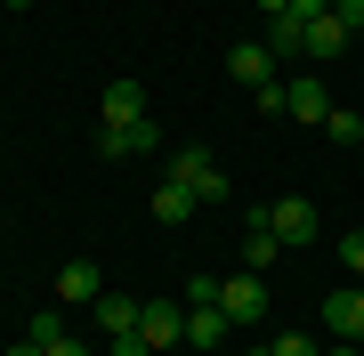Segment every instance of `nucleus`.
<instances>
[{
	"label": "nucleus",
	"instance_id": "nucleus-1",
	"mask_svg": "<svg viewBox=\"0 0 364 356\" xmlns=\"http://www.w3.org/2000/svg\"><path fill=\"white\" fill-rule=\"evenodd\" d=\"M170 178H178L195 203H227V186H235L219 162H210V146H178V154H170Z\"/></svg>",
	"mask_w": 364,
	"mask_h": 356
},
{
	"label": "nucleus",
	"instance_id": "nucleus-2",
	"mask_svg": "<svg viewBox=\"0 0 364 356\" xmlns=\"http://www.w3.org/2000/svg\"><path fill=\"white\" fill-rule=\"evenodd\" d=\"M219 308H227V324H267V276L259 267H235V276H219Z\"/></svg>",
	"mask_w": 364,
	"mask_h": 356
},
{
	"label": "nucleus",
	"instance_id": "nucleus-3",
	"mask_svg": "<svg viewBox=\"0 0 364 356\" xmlns=\"http://www.w3.org/2000/svg\"><path fill=\"white\" fill-rule=\"evenodd\" d=\"M162 130H154V114L146 122H97V154L105 162H138V154H154Z\"/></svg>",
	"mask_w": 364,
	"mask_h": 356
},
{
	"label": "nucleus",
	"instance_id": "nucleus-4",
	"mask_svg": "<svg viewBox=\"0 0 364 356\" xmlns=\"http://www.w3.org/2000/svg\"><path fill=\"white\" fill-rule=\"evenodd\" d=\"M324 340H364V284L324 291Z\"/></svg>",
	"mask_w": 364,
	"mask_h": 356
},
{
	"label": "nucleus",
	"instance_id": "nucleus-5",
	"mask_svg": "<svg viewBox=\"0 0 364 356\" xmlns=\"http://www.w3.org/2000/svg\"><path fill=\"white\" fill-rule=\"evenodd\" d=\"M138 340L154 348V356H162V348H178V340H186V308H170V300H146V308H138Z\"/></svg>",
	"mask_w": 364,
	"mask_h": 356
},
{
	"label": "nucleus",
	"instance_id": "nucleus-6",
	"mask_svg": "<svg viewBox=\"0 0 364 356\" xmlns=\"http://www.w3.org/2000/svg\"><path fill=\"white\" fill-rule=\"evenodd\" d=\"M97 291H105L97 259H65L57 267V308H97Z\"/></svg>",
	"mask_w": 364,
	"mask_h": 356
},
{
	"label": "nucleus",
	"instance_id": "nucleus-7",
	"mask_svg": "<svg viewBox=\"0 0 364 356\" xmlns=\"http://www.w3.org/2000/svg\"><path fill=\"white\" fill-rule=\"evenodd\" d=\"M284 114H299V122H324V114H332L324 73H291V81H284Z\"/></svg>",
	"mask_w": 364,
	"mask_h": 356
},
{
	"label": "nucleus",
	"instance_id": "nucleus-8",
	"mask_svg": "<svg viewBox=\"0 0 364 356\" xmlns=\"http://www.w3.org/2000/svg\"><path fill=\"white\" fill-rule=\"evenodd\" d=\"M267 227L284 235V251H291V243H316V203H299V195L267 203Z\"/></svg>",
	"mask_w": 364,
	"mask_h": 356
},
{
	"label": "nucleus",
	"instance_id": "nucleus-9",
	"mask_svg": "<svg viewBox=\"0 0 364 356\" xmlns=\"http://www.w3.org/2000/svg\"><path fill=\"white\" fill-rule=\"evenodd\" d=\"M227 73L243 81V90H259V81H275V49H267V41H235V49H227Z\"/></svg>",
	"mask_w": 364,
	"mask_h": 356
},
{
	"label": "nucleus",
	"instance_id": "nucleus-10",
	"mask_svg": "<svg viewBox=\"0 0 364 356\" xmlns=\"http://www.w3.org/2000/svg\"><path fill=\"white\" fill-rule=\"evenodd\" d=\"M105 122H146V81H130V73H122V81H105V106H97Z\"/></svg>",
	"mask_w": 364,
	"mask_h": 356
},
{
	"label": "nucleus",
	"instance_id": "nucleus-11",
	"mask_svg": "<svg viewBox=\"0 0 364 356\" xmlns=\"http://www.w3.org/2000/svg\"><path fill=\"white\" fill-rule=\"evenodd\" d=\"M138 308H146V300H130V291H97V324H105V340L138 332Z\"/></svg>",
	"mask_w": 364,
	"mask_h": 356
},
{
	"label": "nucleus",
	"instance_id": "nucleus-12",
	"mask_svg": "<svg viewBox=\"0 0 364 356\" xmlns=\"http://www.w3.org/2000/svg\"><path fill=\"white\" fill-rule=\"evenodd\" d=\"M259 41H267L275 57H308V25H299L291 9H284V16H267V33H259Z\"/></svg>",
	"mask_w": 364,
	"mask_h": 356
},
{
	"label": "nucleus",
	"instance_id": "nucleus-13",
	"mask_svg": "<svg viewBox=\"0 0 364 356\" xmlns=\"http://www.w3.org/2000/svg\"><path fill=\"white\" fill-rule=\"evenodd\" d=\"M348 49H356V33L340 25V16H316L308 25V57H348Z\"/></svg>",
	"mask_w": 364,
	"mask_h": 356
},
{
	"label": "nucleus",
	"instance_id": "nucleus-14",
	"mask_svg": "<svg viewBox=\"0 0 364 356\" xmlns=\"http://www.w3.org/2000/svg\"><path fill=\"white\" fill-rule=\"evenodd\" d=\"M227 340V308H186V348H219Z\"/></svg>",
	"mask_w": 364,
	"mask_h": 356
},
{
	"label": "nucleus",
	"instance_id": "nucleus-15",
	"mask_svg": "<svg viewBox=\"0 0 364 356\" xmlns=\"http://www.w3.org/2000/svg\"><path fill=\"white\" fill-rule=\"evenodd\" d=\"M154 219H162V227H178V219H195V195H186L178 178H162V186H154Z\"/></svg>",
	"mask_w": 364,
	"mask_h": 356
},
{
	"label": "nucleus",
	"instance_id": "nucleus-16",
	"mask_svg": "<svg viewBox=\"0 0 364 356\" xmlns=\"http://www.w3.org/2000/svg\"><path fill=\"white\" fill-rule=\"evenodd\" d=\"M324 138H332V146H364V114H340V106H332V114H324Z\"/></svg>",
	"mask_w": 364,
	"mask_h": 356
},
{
	"label": "nucleus",
	"instance_id": "nucleus-17",
	"mask_svg": "<svg viewBox=\"0 0 364 356\" xmlns=\"http://www.w3.org/2000/svg\"><path fill=\"white\" fill-rule=\"evenodd\" d=\"M25 340L33 348H57V340H65V316H57V308H33V332H25Z\"/></svg>",
	"mask_w": 364,
	"mask_h": 356
},
{
	"label": "nucleus",
	"instance_id": "nucleus-18",
	"mask_svg": "<svg viewBox=\"0 0 364 356\" xmlns=\"http://www.w3.org/2000/svg\"><path fill=\"white\" fill-rule=\"evenodd\" d=\"M267 348H275V356H324V340H316V332H275Z\"/></svg>",
	"mask_w": 364,
	"mask_h": 356
},
{
	"label": "nucleus",
	"instance_id": "nucleus-19",
	"mask_svg": "<svg viewBox=\"0 0 364 356\" xmlns=\"http://www.w3.org/2000/svg\"><path fill=\"white\" fill-rule=\"evenodd\" d=\"M340 267H348V284H364V227H356V235H340Z\"/></svg>",
	"mask_w": 364,
	"mask_h": 356
},
{
	"label": "nucleus",
	"instance_id": "nucleus-20",
	"mask_svg": "<svg viewBox=\"0 0 364 356\" xmlns=\"http://www.w3.org/2000/svg\"><path fill=\"white\" fill-rule=\"evenodd\" d=\"M186 308H219V276H186Z\"/></svg>",
	"mask_w": 364,
	"mask_h": 356
},
{
	"label": "nucleus",
	"instance_id": "nucleus-21",
	"mask_svg": "<svg viewBox=\"0 0 364 356\" xmlns=\"http://www.w3.org/2000/svg\"><path fill=\"white\" fill-rule=\"evenodd\" d=\"M332 16H340V25H348V33L364 41V0H332Z\"/></svg>",
	"mask_w": 364,
	"mask_h": 356
},
{
	"label": "nucleus",
	"instance_id": "nucleus-22",
	"mask_svg": "<svg viewBox=\"0 0 364 356\" xmlns=\"http://www.w3.org/2000/svg\"><path fill=\"white\" fill-rule=\"evenodd\" d=\"M105 356H154V348H146L138 332H122V340H105Z\"/></svg>",
	"mask_w": 364,
	"mask_h": 356
},
{
	"label": "nucleus",
	"instance_id": "nucleus-23",
	"mask_svg": "<svg viewBox=\"0 0 364 356\" xmlns=\"http://www.w3.org/2000/svg\"><path fill=\"white\" fill-rule=\"evenodd\" d=\"M291 16H299V25H316V16H332V0H291Z\"/></svg>",
	"mask_w": 364,
	"mask_h": 356
},
{
	"label": "nucleus",
	"instance_id": "nucleus-24",
	"mask_svg": "<svg viewBox=\"0 0 364 356\" xmlns=\"http://www.w3.org/2000/svg\"><path fill=\"white\" fill-rule=\"evenodd\" d=\"M41 356H97L90 340H73V332H65V340H57V348H41Z\"/></svg>",
	"mask_w": 364,
	"mask_h": 356
},
{
	"label": "nucleus",
	"instance_id": "nucleus-25",
	"mask_svg": "<svg viewBox=\"0 0 364 356\" xmlns=\"http://www.w3.org/2000/svg\"><path fill=\"white\" fill-rule=\"evenodd\" d=\"M251 9H259V16H284V9H291V0H251Z\"/></svg>",
	"mask_w": 364,
	"mask_h": 356
},
{
	"label": "nucleus",
	"instance_id": "nucleus-26",
	"mask_svg": "<svg viewBox=\"0 0 364 356\" xmlns=\"http://www.w3.org/2000/svg\"><path fill=\"white\" fill-rule=\"evenodd\" d=\"M324 356H364V348H356V340H332V348H324Z\"/></svg>",
	"mask_w": 364,
	"mask_h": 356
},
{
	"label": "nucleus",
	"instance_id": "nucleus-27",
	"mask_svg": "<svg viewBox=\"0 0 364 356\" xmlns=\"http://www.w3.org/2000/svg\"><path fill=\"white\" fill-rule=\"evenodd\" d=\"M9 356H41V348H33V340H16V348H9Z\"/></svg>",
	"mask_w": 364,
	"mask_h": 356
},
{
	"label": "nucleus",
	"instance_id": "nucleus-28",
	"mask_svg": "<svg viewBox=\"0 0 364 356\" xmlns=\"http://www.w3.org/2000/svg\"><path fill=\"white\" fill-rule=\"evenodd\" d=\"M251 356H275V348H267V340H259V348H251Z\"/></svg>",
	"mask_w": 364,
	"mask_h": 356
},
{
	"label": "nucleus",
	"instance_id": "nucleus-29",
	"mask_svg": "<svg viewBox=\"0 0 364 356\" xmlns=\"http://www.w3.org/2000/svg\"><path fill=\"white\" fill-rule=\"evenodd\" d=\"M9 9H33V0H9Z\"/></svg>",
	"mask_w": 364,
	"mask_h": 356
},
{
	"label": "nucleus",
	"instance_id": "nucleus-30",
	"mask_svg": "<svg viewBox=\"0 0 364 356\" xmlns=\"http://www.w3.org/2000/svg\"><path fill=\"white\" fill-rule=\"evenodd\" d=\"M0 9H9V0H0Z\"/></svg>",
	"mask_w": 364,
	"mask_h": 356
}]
</instances>
